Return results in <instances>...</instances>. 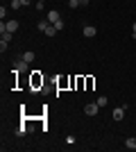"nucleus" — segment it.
<instances>
[{"label":"nucleus","instance_id":"f257e3e1","mask_svg":"<svg viewBox=\"0 0 136 152\" xmlns=\"http://www.w3.org/2000/svg\"><path fill=\"white\" fill-rule=\"evenodd\" d=\"M97 111H100V104H97V102H89V104L84 107V114L86 116H95Z\"/></svg>","mask_w":136,"mask_h":152},{"label":"nucleus","instance_id":"f03ea898","mask_svg":"<svg viewBox=\"0 0 136 152\" xmlns=\"http://www.w3.org/2000/svg\"><path fill=\"white\" fill-rule=\"evenodd\" d=\"M27 66H30V64H27L25 59H18V61L14 64V70H16V73H27Z\"/></svg>","mask_w":136,"mask_h":152},{"label":"nucleus","instance_id":"7ed1b4c3","mask_svg":"<svg viewBox=\"0 0 136 152\" xmlns=\"http://www.w3.org/2000/svg\"><path fill=\"white\" fill-rule=\"evenodd\" d=\"M18 30V20H14V18H9V20H5V32H16Z\"/></svg>","mask_w":136,"mask_h":152},{"label":"nucleus","instance_id":"20e7f679","mask_svg":"<svg viewBox=\"0 0 136 152\" xmlns=\"http://www.w3.org/2000/svg\"><path fill=\"white\" fill-rule=\"evenodd\" d=\"M45 18H48V20H50V23H52V25H55V23H57V20L61 18V16H59V12H57V9H50V12H48V16H45Z\"/></svg>","mask_w":136,"mask_h":152},{"label":"nucleus","instance_id":"39448f33","mask_svg":"<svg viewBox=\"0 0 136 152\" xmlns=\"http://www.w3.org/2000/svg\"><path fill=\"white\" fill-rule=\"evenodd\" d=\"M125 109H127V107H118V109H113V121H118V123L123 121V118H125Z\"/></svg>","mask_w":136,"mask_h":152},{"label":"nucleus","instance_id":"423d86ee","mask_svg":"<svg viewBox=\"0 0 136 152\" xmlns=\"http://www.w3.org/2000/svg\"><path fill=\"white\" fill-rule=\"evenodd\" d=\"M95 34H97V30H95V25H86L84 27V37H95Z\"/></svg>","mask_w":136,"mask_h":152},{"label":"nucleus","instance_id":"0eeeda50","mask_svg":"<svg viewBox=\"0 0 136 152\" xmlns=\"http://www.w3.org/2000/svg\"><path fill=\"white\" fill-rule=\"evenodd\" d=\"M50 25H52V23H50V20H48V18L39 20V32H45V30H48V27H50Z\"/></svg>","mask_w":136,"mask_h":152},{"label":"nucleus","instance_id":"6e6552de","mask_svg":"<svg viewBox=\"0 0 136 152\" xmlns=\"http://www.w3.org/2000/svg\"><path fill=\"white\" fill-rule=\"evenodd\" d=\"M34 57H36V55H34L32 50H27V52H23V59H25L27 64H32V61H34Z\"/></svg>","mask_w":136,"mask_h":152},{"label":"nucleus","instance_id":"1a4fd4ad","mask_svg":"<svg viewBox=\"0 0 136 152\" xmlns=\"http://www.w3.org/2000/svg\"><path fill=\"white\" fill-rule=\"evenodd\" d=\"M125 148H129V150H136V136H134V139L129 136V139L125 141Z\"/></svg>","mask_w":136,"mask_h":152},{"label":"nucleus","instance_id":"9d476101","mask_svg":"<svg viewBox=\"0 0 136 152\" xmlns=\"http://www.w3.org/2000/svg\"><path fill=\"white\" fill-rule=\"evenodd\" d=\"M43 34H48V37H55V34H57V27H55V25H50L48 30L43 32Z\"/></svg>","mask_w":136,"mask_h":152},{"label":"nucleus","instance_id":"9b49d317","mask_svg":"<svg viewBox=\"0 0 136 152\" xmlns=\"http://www.w3.org/2000/svg\"><path fill=\"white\" fill-rule=\"evenodd\" d=\"M2 41H5V43H9V41H12V32H2Z\"/></svg>","mask_w":136,"mask_h":152},{"label":"nucleus","instance_id":"f8f14e48","mask_svg":"<svg viewBox=\"0 0 136 152\" xmlns=\"http://www.w3.org/2000/svg\"><path fill=\"white\" fill-rule=\"evenodd\" d=\"M27 134V127L23 125V127H18V129H16V136H25Z\"/></svg>","mask_w":136,"mask_h":152},{"label":"nucleus","instance_id":"ddd939ff","mask_svg":"<svg viewBox=\"0 0 136 152\" xmlns=\"http://www.w3.org/2000/svg\"><path fill=\"white\" fill-rule=\"evenodd\" d=\"M107 102H109V100H107V95H100V98H97V104H100V107H104Z\"/></svg>","mask_w":136,"mask_h":152},{"label":"nucleus","instance_id":"4468645a","mask_svg":"<svg viewBox=\"0 0 136 152\" xmlns=\"http://www.w3.org/2000/svg\"><path fill=\"white\" fill-rule=\"evenodd\" d=\"M68 7H71V9H77V7H82V5H79V0H71Z\"/></svg>","mask_w":136,"mask_h":152},{"label":"nucleus","instance_id":"2eb2a0df","mask_svg":"<svg viewBox=\"0 0 136 152\" xmlns=\"http://www.w3.org/2000/svg\"><path fill=\"white\" fill-rule=\"evenodd\" d=\"M20 7H23L20 0H12V9H20Z\"/></svg>","mask_w":136,"mask_h":152},{"label":"nucleus","instance_id":"dca6fc26","mask_svg":"<svg viewBox=\"0 0 136 152\" xmlns=\"http://www.w3.org/2000/svg\"><path fill=\"white\" fill-rule=\"evenodd\" d=\"M55 27H57V32H61V30H64V20L59 18V20H57V23H55Z\"/></svg>","mask_w":136,"mask_h":152},{"label":"nucleus","instance_id":"f3484780","mask_svg":"<svg viewBox=\"0 0 136 152\" xmlns=\"http://www.w3.org/2000/svg\"><path fill=\"white\" fill-rule=\"evenodd\" d=\"M7 45H9V43H5V41H0V52H2V55L7 52Z\"/></svg>","mask_w":136,"mask_h":152},{"label":"nucleus","instance_id":"a211bd4d","mask_svg":"<svg viewBox=\"0 0 136 152\" xmlns=\"http://www.w3.org/2000/svg\"><path fill=\"white\" fill-rule=\"evenodd\" d=\"M132 39H136V23L132 25Z\"/></svg>","mask_w":136,"mask_h":152},{"label":"nucleus","instance_id":"6ab92c4d","mask_svg":"<svg viewBox=\"0 0 136 152\" xmlns=\"http://www.w3.org/2000/svg\"><path fill=\"white\" fill-rule=\"evenodd\" d=\"M89 2H91V0H79V5H82V7H86Z\"/></svg>","mask_w":136,"mask_h":152},{"label":"nucleus","instance_id":"aec40b11","mask_svg":"<svg viewBox=\"0 0 136 152\" xmlns=\"http://www.w3.org/2000/svg\"><path fill=\"white\" fill-rule=\"evenodd\" d=\"M20 2H23V7H25V5H30V2H32V0H20Z\"/></svg>","mask_w":136,"mask_h":152},{"label":"nucleus","instance_id":"412c9836","mask_svg":"<svg viewBox=\"0 0 136 152\" xmlns=\"http://www.w3.org/2000/svg\"><path fill=\"white\" fill-rule=\"evenodd\" d=\"M41 2H45V0H41Z\"/></svg>","mask_w":136,"mask_h":152},{"label":"nucleus","instance_id":"4be33fe9","mask_svg":"<svg viewBox=\"0 0 136 152\" xmlns=\"http://www.w3.org/2000/svg\"><path fill=\"white\" fill-rule=\"evenodd\" d=\"M134 57H136V52H134Z\"/></svg>","mask_w":136,"mask_h":152}]
</instances>
